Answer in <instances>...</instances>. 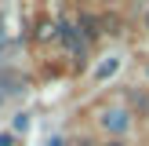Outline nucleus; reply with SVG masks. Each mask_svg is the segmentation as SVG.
Returning <instances> with one entry per match:
<instances>
[{"mask_svg":"<svg viewBox=\"0 0 149 146\" xmlns=\"http://www.w3.org/2000/svg\"><path fill=\"white\" fill-rule=\"evenodd\" d=\"M0 146H11V135H0Z\"/></svg>","mask_w":149,"mask_h":146,"instance_id":"obj_5","label":"nucleus"},{"mask_svg":"<svg viewBox=\"0 0 149 146\" xmlns=\"http://www.w3.org/2000/svg\"><path fill=\"white\" fill-rule=\"evenodd\" d=\"M109 146H120V142H109Z\"/></svg>","mask_w":149,"mask_h":146,"instance_id":"obj_6","label":"nucleus"},{"mask_svg":"<svg viewBox=\"0 0 149 146\" xmlns=\"http://www.w3.org/2000/svg\"><path fill=\"white\" fill-rule=\"evenodd\" d=\"M102 124L113 128V131H124V128H127V117H124V113H106V117H102Z\"/></svg>","mask_w":149,"mask_h":146,"instance_id":"obj_1","label":"nucleus"},{"mask_svg":"<svg viewBox=\"0 0 149 146\" xmlns=\"http://www.w3.org/2000/svg\"><path fill=\"white\" fill-rule=\"evenodd\" d=\"M116 66H120V62H116V58H109V62H102L98 69H95V77H98V80H106L109 73H116Z\"/></svg>","mask_w":149,"mask_h":146,"instance_id":"obj_4","label":"nucleus"},{"mask_svg":"<svg viewBox=\"0 0 149 146\" xmlns=\"http://www.w3.org/2000/svg\"><path fill=\"white\" fill-rule=\"evenodd\" d=\"M58 29H62V26H55V22H44V26L36 29V40H51V36H58Z\"/></svg>","mask_w":149,"mask_h":146,"instance_id":"obj_3","label":"nucleus"},{"mask_svg":"<svg viewBox=\"0 0 149 146\" xmlns=\"http://www.w3.org/2000/svg\"><path fill=\"white\" fill-rule=\"evenodd\" d=\"M80 26H84V33H87V36H98V33H102L95 15H80Z\"/></svg>","mask_w":149,"mask_h":146,"instance_id":"obj_2","label":"nucleus"},{"mask_svg":"<svg viewBox=\"0 0 149 146\" xmlns=\"http://www.w3.org/2000/svg\"><path fill=\"white\" fill-rule=\"evenodd\" d=\"M146 22H149V18H146Z\"/></svg>","mask_w":149,"mask_h":146,"instance_id":"obj_7","label":"nucleus"}]
</instances>
